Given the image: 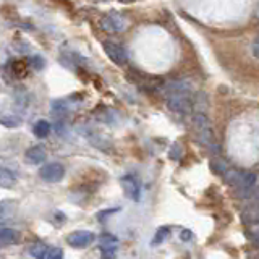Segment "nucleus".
<instances>
[{
    "mask_svg": "<svg viewBox=\"0 0 259 259\" xmlns=\"http://www.w3.org/2000/svg\"><path fill=\"white\" fill-rule=\"evenodd\" d=\"M167 105L175 113H188L191 110V88L185 81H174L165 89Z\"/></svg>",
    "mask_w": 259,
    "mask_h": 259,
    "instance_id": "nucleus-1",
    "label": "nucleus"
},
{
    "mask_svg": "<svg viewBox=\"0 0 259 259\" xmlns=\"http://www.w3.org/2000/svg\"><path fill=\"white\" fill-rule=\"evenodd\" d=\"M227 183L233 186L240 196L246 198L248 194L254 190L256 186V175L251 172H245V170H237V168H229L224 174Z\"/></svg>",
    "mask_w": 259,
    "mask_h": 259,
    "instance_id": "nucleus-2",
    "label": "nucleus"
},
{
    "mask_svg": "<svg viewBox=\"0 0 259 259\" xmlns=\"http://www.w3.org/2000/svg\"><path fill=\"white\" fill-rule=\"evenodd\" d=\"M246 199L245 209H243V219L249 227V232H253L256 229H259V190H253Z\"/></svg>",
    "mask_w": 259,
    "mask_h": 259,
    "instance_id": "nucleus-3",
    "label": "nucleus"
},
{
    "mask_svg": "<svg viewBox=\"0 0 259 259\" xmlns=\"http://www.w3.org/2000/svg\"><path fill=\"white\" fill-rule=\"evenodd\" d=\"M193 125H194V132H196V136L199 138V141L206 146H212L214 136H212V130H210L209 118H207L204 110L194 113Z\"/></svg>",
    "mask_w": 259,
    "mask_h": 259,
    "instance_id": "nucleus-4",
    "label": "nucleus"
},
{
    "mask_svg": "<svg viewBox=\"0 0 259 259\" xmlns=\"http://www.w3.org/2000/svg\"><path fill=\"white\" fill-rule=\"evenodd\" d=\"M120 183H121V188H123V193L128 199H132L135 202H138L141 199V185H140V180H138L135 175H132V174L123 175Z\"/></svg>",
    "mask_w": 259,
    "mask_h": 259,
    "instance_id": "nucleus-5",
    "label": "nucleus"
},
{
    "mask_svg": "<svg viewBox=\"0 0 259 259\" xmlns=\"http://www.w3.org/2000/svg\"><path fill=\"white\" fill-rule=\"evenodd\" d=\"M39 177L42 178L44 182L57 183L65 177V167L59 164V162H51V164H46L44 167H40Z\"/></svg>",
    "mask_w": 259,
    "mask_h": 259,
    "instance_id": "nucleus-6",
    "label": "nucleus"
},
{
    "mask_svg": "<svg viewBox=\"0 0 259 259\" xmlns=\"http://www.w3.org/2000/svg\"><path fill=\"white\" fill-rule=\"evenodd\" d=\"M102 47H104V52L107 54V57L115 65H120V67L121 65H126L128 55H126V51L120 44L112 42V40H105V42L102 44Z\"/></svg>",
    "mask_w": 259,
    "mask_h": 259,
    "instance_id": "nucleus-7",
    "label": "nucleus"
},
{
    "mask_svg": "<svg viewBox=\"0 0 259 259\" xmlns=\"http://www.w3.org/2000/svg\"><path fill=\"white\" fill-rule=\"evenodd\" d=\"M94 233L93 232H88V230H76V232H71L68 237H67V243L71 248H76V249H83L88 248L91 243L94 241Z\"/></svg>",
    "mask_w": 259,
    "mask_h": 259,
    "instance_id": "nucleus-8",
    "label": "nucleus"
},
{
    "mask_svg": "<svg viewBox=\"0 0 259 259\" xmlns=\"http://www.w3.org/2000/svg\"><path fill=\"white\" fill-rule=\"evenodd\" d=\"M118 248V238L110 233H102L99 238V249L102 251L104 259H113Z\"/></svg>",
    "mask_w": 259,
    "mask_h": 259,
    "instance_id": "nucleus-9",
    "label": "nucleus"
},
{
    "mask_svg": "<svg viewBox=\"0 0 259 259\" xmlns=\"http://www.w3.org/2000/svg\"><path fill=\"white\" fill-rule=\"evenodd\" d=\"M101 28L104 31H107V32H118V31H121V29L125 28V21H123V18H121L118 13L110 12V13L102 16Z\"/></svg>",
    "mask_w": 259,
    "mask_h": 259,
    "instance_id": "nucleus-10",
    "label": "nucleus"
},
{
    "mask_svg": "<svg viewBox=\"0 0 259 259\" xmlns=\"http://www.w3.org/2000/svg\"><path fill=\"white\" fill-rule=\"evenodd\" d=\"M16 210H18V206H16V201L13 199H7L0 202V225H4L7 222H10L15 219Z\"/></svg>",
    "mask_w": 259,
    "mask_h": 259,
    "instance_id": "nucleus-11",
    "label": "nucleus"
},
{
    "mask_svg": "<svg viewBox=\"0 0 259 259\" xmlns=\"http://www.w3.org/2000/svg\"><path fill=\"white\" fill-rule=\"evenodd\" d=\"M24 159H26L28 164L39 165L46 160V151L44 148H40V146H32V148H29L24 152Z\"/></svg>",
    "mask_w": 259,
    "mask_h": 259,
    "instance_id": "nucleus-12",
    "label": "nucleus"
},
{
    "mask_svg": "<svg viewBox=\"0 0 259 259\" xmlns=\"http://www.w3.org/2000/svg\"><path fill=\"white\" fill-rule=\"evenodd\" d=\"M20 240V233L15 229H2L0 230V248L16 245Z\"/></svg>",
    "mask_w": 259,
    "mask_h": 259,
    "instance_id": "nucleus-13",
    "label": "nucleus"
},
{
    "mask_svg": "<svg viewBox=\"0 0 259 259\" xmlns=\"http://www.w3.org/2000/svg\"><path fill=\"white\" fill-rule=\"evenodd\" d=\"M16 185V175L8 168L0 167V188H13Z\"/></svg>",
    "mask_w": 259,
    "mask_h": 259,
    "instance_id": "nucleus-14",
    "label": "nucleus"
},
{
    "mask_svg": "<svg viewBox=\"0 0 259 259\" xmlns=\"http://www.w3.org/2000/svg\"><path fill=\"white\" fill-rule=\"evenodd\" d=\"M32 132H34V135L37 138H46L49 135V132H51V125H49V121H46V120H39V121H36Z\"/></svg>",
    "mask_w": 259,
    "mask_h": 259,
    "instance_id": "nucleus-15",
    "label": "nucleus"
},
{
    "mask_svg": "<svg viewBox=\"0 0 259 259\" xmlns=\"http://www.w3.org/2000/svg\"><path fill=\"white\" fill-rule=\"evenodd\" d=\"M47 249H49V246L44 245V243H34V245L29 248V254L34 259H44Z\"/></svg>",
    "mask_w": 259,
    "mask_h": 259,
    "instance_id": "nucleus-16",
    "label": "nucleus"
},
{
    "mask_svg": "<svg viewBox=\"0 0 259 259\" xmlns=\"http://www.w3.org/2000/svg\"><path fill=\"white\" fill-rule=\"evenodd\" d=\"M168 233H170V229L168 227H160V229L156 232V235H154V238H152V246H157L160 245V243H164L165 238L168 237Z\"/></svg>",
    "mask_w": 259,
    "mask_h": 259,
    "instance_id": "nucleus-17",
    "label": "nucleus"
},
{
    "mask_svg": "<svg viewBox=\"0 0 259 259\" xmlns=\"http://www.w3.org/2000/svg\"><path fill=\"white\" fill-rule=\"evenodd\" d=\"M44 259H63V251L62 248H49Z\"/></svg>",
    "mask_w": 259,
    "mask_h": 259,
    "instance_id": "nucleus-18",
    "label": "nucleus"
},
{
    "mask_svg": "<svg viewBox=\"0 0 259 259\" xmlns=\"http://www.w3.org/2000/svg\"><path fill=\"white\" fill-rule=\"evenodd\" d=\"M13 70H15V73L18 76L26 75V63H24V62H15L13 63Z\"/></svg>",
    "mask_w": 259,
    "mask_h": 259,
    "instance_id": "nucleus-19",
    "label": "nucleus"
},
{
    "mask_svg": "<svg viewBox=\"0 0 259 259\" xmlns=\"http://www.w3.org/2000/svg\"><path fill=\"white\" fill-rule=\"evenodd\" d=\"M0 123H4L5 126H8V128H13V126H16L20 123L18 120H12V118H8V117H4V118H0Z\"/></svg>",
    "mask_w": 259,
    "mask_h": 259,
    "instance_id": "nucleus-20",
    "label": "nucleus"
},
{
    "mask_svg": "<svg viewBox=\"0 0 259 259\" xmlns=\"http://www.w3.org/2000/svg\"><path fill=\"white\" fill-rule=\"evenodd\" d=\"M251 51H253V55L256 57V59H259V39L254 40V44H253V47H251Z\"/></svg>",
    "mask_w": 259,
    "mask_h": 259,
    "instance_id": "nucleus-21",
    "label": "nucleus"
},
{
    "mask_svg": "<svg viewBox=\"0 0 259 259\" xmlns=\"http://www.w3.org/2000/svg\"><path fill=\"white\" fill-rule=\"evenodd\" d=\"M191 238V232L190 230H183L182 233V240H190Z\"/></svg>",
    "mask_w": 259,
    "mask_h": 259,
    "instance_id": "nucleus-22",
    "label": "nucleus"
}]
</instances>
